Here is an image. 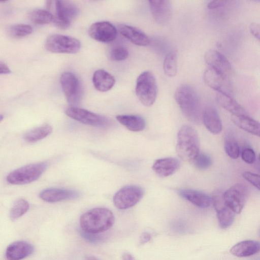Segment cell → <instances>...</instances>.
<instances>
[{
    "label": "cell",
    "instance_id": "obj_8",
    "mask_svg": "<svg viewBox=\"0 0 260 260\" xmlns=\"http://www.w3.org/2000/svg\"><path fill=\"white\" fill-rule=\"evenodd\" d=\"M144 193V190L139 186H125L114 194L113 198L114 205L120 210L128 209L139 202Z\"/></svg>",
    "mask_w": 260,
    "mask_h": 260
},
{
    "label": "cell",
    "instance_id": "obj_31",
    "mask_svg": "<svg viewBox=\"0 0 260 260\" xmlns=\"http://www.w3.org/2000/svg\"><path fill=\"white\" fill-rule=\"evenodd\" d=\"M29 207V205L27 201L23 199L18 200L10 210V218L15 220L20 218L28 211Z\"/></svg>",
    "mask_w": 260,
    "mask_h": 260
},
{
    "label": "cell",
    "instance_id": "obj_46",
    "mask_svg": "<svg viewBox=\"0 0 260 260\" xmlns=\"http://www.w3.org/2000/svg\"><path fill=\"white\" fill-rule=\"evenodd\" d=\"M259 235H260V230H259Z\"/></svg>",
    "mask_w": 260,
    "mask_h": 260
},
{
    "label": "cell",
    "instance_id": "obj_7",
    "mask_svg": "<svg viewBox=\"0 0 260 260\" xmlns=\"http://www.w3.org/2000/svg\"><path fill=\"white\" fill-rule=\"evenodd\" d=\"M54 3V23L61 29L68 28L73 19L78 14V8L72 2L69 1H55Z\"/></svg>",
    "mask_w": 260,
    "mask_h": 260
},
{
    "label": "cell",
    "instance_id": "obj_45",
    "mask_svg": "<svg viewBox=\"0 0 260 260\" xmlns=\"http://www.w3.org/2000/svg\"><path fill=\"white\" fill-rule=\"evenodd\" d=\"M258 162L260 163V153H259L258 156Z\"/></svg>",
    "mask_w": 260,
    "mask_h": 260
},
{
    "label": "cell",
    "instance_id": "obj_6",
    "mask_svg": "<svg viewBox=\"0 0 260 260\" xmlns=\"http://www.w3.org/2000/svg\"><path fill=\"white\" fill-rule=\"evenodd\" d=\"M45 46L47 50L52 53L73 54L80 50L81 43L70 36L53 34L47 38Z\"/></svg>",
    "mask_w": 260,
    "mask_h": 260
},
{
    "label": "cell",
    "instance_id": "obj_39",
    "mask_svg": "<svg viewBox=\"0 0 260 260\" xmlns=\"http://www.w3.org/2000/svg\"><path fill=\"white\" fill-rule=\"evenodd\" d=\"M229 2L228 1H212L208 4L207 8L210 10L216 9L225 6Z\"/></svg>",
    "mask_w": 260,
    "mask_h": 260
},
{
    "label": "cell",
    "instance_id": "obj_23",
    "mask_svg": "<svg viewBox=\"0 0 260 260\" xmlns=\"http://www.w3.org/2000/svg\"><path fill=\"white\" fill-rule=\"evenodd\" d=\"M216 101L223 109L232 114V116H241L248 115L245 109L240 105L231 95L217 92Z\"/></svg>",
    "mask_w": 260,
    "mask_h": 260
},
{
    "label": "cell",
    "instance_id": "obj_22",
    "mask_svg": "<svg viewBox=\"0 0 260 260\" xmlns=\"http://www.w3.org/2000/svg\"><path fill=\"white\" fill-rule=\"evenodd\" d=\"M202 121L206 128L214 135L219 134L222 130V124L219 114L212 107H207L204 109Z\"/></svg>",
    "mask_w": 260,
    "mask_h": 260
},
{
    "label": "cell",
    "instance_id": "obj_41",
    "mask_svg": "<svg viewBox=\"0 0 260 260\" xmlns=\"http://www.w3.org/2000/svg\"><path fill=\"white\" fill-rule=\"evenodd\" d=\"M11 72L10 68L8 66V65L2 61H0V74L1 75L3 74H10Z\"/></svg>",
    "mask_w": 260,
    "mask_h": 260
},
{
    "label": "cell",
    "instance_id": "obj_32",
    "mask_svg": "<svg viewBox=\"0 0 260 260\" xmlns=\"http://www.w3.org/2000/svg\"><path fill=\"white\" fill-rule=\"evenodd\" d=\"M32 31L31 26L25 24H18L12 25L8 28L9 35L15 39L23 38L30 35Z\"/></svg>",
    "mask_w": 260,
    "mask_h": 260
},
{
    "label": "cell",
    "instance_id": "obj_33",
    "mask_svg": "<svg viewBox=\"0 0 260 260\" xmlns=\"http://www.w3.org/2000/svg\"><path fill=\"white\" fill-rule=\"evenodd\" d=\"M224 148L227 155L233 159H237L240 155V147L236 139L231 136H227L224 142Z\"/></svg>",
    "mask_w": 260,
    "mask_h": 260
},
{
    "label": "cell",
    "instance_id": "obj_27",
    "mask_svg": "<svg viewBox=\"0 0 260 260\" xmlns=\"http://www.w3.org/2000/svg\"><path fill=\"white\" fill-rule=\"evenodd\" d=\"M232 120L243 130L260 137V122L251 118L248 115L232 116Z\"/></svg>",
    "mask_w": 260,
    "mask_h": 260
},
{
    "label": "cell",
    "instance_id": "obj_3",
    "mask_svg": "<svg viewBox=\"0 0 260 260\" xmlns=\"http://www.w3.org/2000/svg\"><path fill=\"white\" fill-rule=\"evenodd\" d=\"M176 151L184 161L192 162L200 153V139L192 127L183 125L177 134Z\"/></svg>",
    "mask_w": 260,
    "mask_h": 260
},
{
    "label": "cell",
    "instance_id": "obj_28",
    "mask_svg": "<svg viewBox=\"0 0 260 260\" xmlns=\"http://www.w3.org/2000/svg\"><path fill=\"white\" fill-rule=\"evenodd\" d=\"M52 130V127L50 125H43L25 133L24 135V139L27 142L35 143L50 135Z\"/></svg>",
    "mask_w": 260,
    "mask_h": 260
},
{
    "label": "cell",
    "instance_id": "obj_30",
    "mask_svg": "<svg viewBox=\"0 0 260 260\" xmlns=\"http://www.w3.org/2000/svg\"><path fill=\"white\" fill-rule=\"evenodd\" d=\"M163 70L165 74L169 77H174L177 73V56L176 51H172L166 56Z\"/></svg>",
    "mask_w": 260,
    "mask_h": 260
},
{
    "label": "cell",
    "instance_id": "obj_18",
    "mask_svg": "<svg viewBox=\"0 0 260 260\" xmlns=\"http://www.w3.org/2000/svg\"><path fill=\"white\" fill-rule=\"evenodd\" d=\"M34 250L33 245L26 241H15L7 247L6 257L8 260H21L30 255Z\"/></svg>",
    "mask_w": 260,
    "mask_h": 260
},
{
    "label": "cell",
    "instance_id": "obj_17",
    "mask_svg": "<svg viewBox=\"0 0 260 260\" xmlns=\"http://www.w3.org/2000/svg\"><path fill=\"white\" fill-rule=\"evenodd\" d=\"M79 196L80 193L76 190L57 188L44 189L39 194L42 200L50 203L72 200L77 198Z\"/></svg>",
    "mask_w": 260,
    "mask_h": 260
},
{
    "label": "cell",
    "instance_id": "obj_44",
    "mask_svg": "<svg viewBox=\"0 0 260 260\" xmlns=\"http://www.w3.org/2000/svg\"><path fill=\"white\" fill-rule=\"evenodd\" d=\"M256 168H257V169L258 170V171L259 172H260V163H259V162H258V163H257V165Z\"/></svg>",
    "mask_w": 260,
    "mask_h": 260
},
{
    "label": "cell",
    "instance_id": "obj_24",
    "mask_svg": "<svg viewBox=\"0 0 260 260\" xmlns=\"http://www.w3.org/2000/svg\"><path fill=\"white\" fill-rule=\"evenodd\" d=\"M230 251L237 257L251 256L260 252V242L255 240L243 241L234 245Z\"/></svg>",
    "mask_w": 260,
    "mask_h": 260
},
{
    "label": "cell",
    "instance_id": "obj_4",
    "mask_svg": "<svg viewBox=\"0 0 260 260\" xmlns=\"http://www.w3.org/2000/svg\"><path fill=\"white\" fill-rule=\"evenodd\" d=\"M135 91L143 105L149 107L153 104L157 96V87L155 77L152 72L145 71L138 77Z\"/></svg>",
    "mask_w": 260,
    "mask_h": 260
},
{
    "label": "cell",
    "instance_id": "obj_13",
    "mask_svg": "<svg viewBox=\"0 0 260 260\" xmlns=\"http://www.w3.org/2000/svg\"><path fill=\"white\" fill-rule=\"evenodd\" d=\"M203 79L206 85L217 92L231 95L232 88L229 77L209 67L204 73Z\"/></svg>",
    "mask_w": 260,
    "mask_h": 260
},
{
    "label": "cell",
    "instance_id": "obj_25",
    "mask_svg": "<svg viewBox=\"0 0 260 260\" xmlns=\"http://www.w3.org/2000/svg\"><path fill=\"white\" fill-rule=\"evenodd\" d=\"M92 82L96 90L106 92L113 88L115 83V79L111 74L105 70L100 69L94 72Z\"/></svg>",
    "mask_w": 260,
    "mask_h": 260
},
{
    "label": "cell",
    "instance_id": "obj_38",
    "mask_svg": "<svg viewBox=\"0 0 260 260\" xmlns=\"http://www.w3.org/2000/svg\"><path fill=\"white\" fill-rule=\"evenodd\" d=\"M249 29L251 35L260 41V23H252Z\"/></svg>",
    "mask_w": 260,
    "mask_h": 260
},
{
    "label": "cell",
    "instance_id": "obj_15",
    "mask_svg": "<svg viewBox=\"0 0 260 260\" xmlns=\"http://www.w3.org/2000/svg\"><path fill=\"white\" fill-rule=\"evenodd\" d=\"M206 63L211 68L223 75L229 77L231 73V64L228 58L221 53L210 49L204 55Z\"/></svg>",
    "mask_w": 260,
    "mask_h": 260
},
{
    "label": "cell",
    "instance_id": "obj_12",
    "mask_svg": "<svg viewBox=\"0 0 260 260\" xmlns=\"http://www.w3.org/2000/svg\"><path fill=\"white\" fill-rule=\"evenodd\" d=\"M211 198L220 226L222 229L230 227L234 221L236 213L225 204L223 192L216 190Z\"/></svg>",
    "mask_w": 260,
    "mask_h": 260
},
{
    "label": "cell",
    "instance_id": "obj_2",
    "mask_svg": "<svg viewBox=\"0 0 260 260\" xmlns=\"http://www.w3.org/2000/svg\"><path fill=\"white\" fill-rule=\"evenodd\" d=\"M112 212L106 208H95L84 213L80 218L82 230L87 234H95L110 229L114 223Z\"/></svg>",
    "mask_w": 260,
    "mask_h": 260
},
{
    "label": "cell",
    "instance_id": "obj_11",
    "mask_svg": "<svg viewBox=\"0 0 260 260\" xmlns=\"http://www.w3.org/2000/svg\"><path fill=\"white\" fill-rule=\"evenodd\" d=\"M60 82L68 103L72 105L77 104L81 94V83L77 77L71 72H64L60 76Z\"/></svg>",
    "mask_w": 260,
    "mask_h": 260
},
{
    "label": "cell",
    "instance_id": "obj_34",
    "mask_svg": "<svg viewBox=\"0 0 260 260\" xmlns=\"http://www.w3.org/2000/svg\"><path fill=\"white\" fill-rule=\"evenodd\" d=\"M192 163L197 169L205 170L211 166L212 159L208 154L200 152Z\"/></svg>",
    "mask_w": 260,
    "mask_h": 260
},
{
    "label": "cell",
    "instance_id": "obj_37",
    "mask_svg": "<svg viewBox=\"0 0 260 260\" xmlns=\"http://www.w3.org/2000/svg\"><path fill=\"white\" fill-rule=\"evenodd\" d=\"M241 158L246 163L252 164L255 161V153L252 148L246 147L241 152Z\"/></svg>",
    "mask_w": 260,
    "mask_h": 260
},
{
    "label": "cell",
    "instance_id": "obj_35",
    "mask_svg": "<svg viewBox=\"0 0 260 260\" xmlns=\"http://www.w3.org/2000/svg\"><path fill=\"white\" fill-rule=\"evenodd\" d=\"M128 56V51L126 48L122 46L114 47L110 52V58L114 61L125 60Z\"/></svg>",
    "mask_w": 260,
    "mask_h": 260
},
{
    "label": "cell",
    "instance_id": "obj_9",
    "mask_svg": "<svg viewBox=\"0 0 260 260\" xmlns=\"http://www.w3.org/2000/svg\"><path fill=\"white\" fill-rule=\"evenodd\" d=\"M65 112L71 118L87 125L108 127L112 124L111 119L105 116L75 106L68 108Z\"/></svg>",
    "mask_w": 260,
    "mask_h": 260
},
{
    "label": "cell",
    "instance_id": "obj_19",
    "mask_svg": "<svg viewBox=\"0 0 260 260\" xmlns=\"http://www.w3.org/2000/svg\"><path fill=\"white\" fill-rule=\"evenodd\" d=\"M180 167V163L178 159L170 157L156 159L152 169L158 176L166 177L175 173Z\"/></svg>",
    "mask_w": 260,
    "mask_h": 260
},
{
    "label": "cell",
    "instance_id": "obj_16",
    "mask_svg": "<svg viewBox=\"0 0 260 260\" xmlns=\"http://www.w3.org/2000/svg\"><path fill=\"white\" fill-rule=\"evenodd\" d=\"M149 6L154 20L158 24L168 23L172 16V5L170 1H149Z\"/></svg>",
    "mask_w": 260,
    "mask_h": 260
},
{
    "label": "cell",
    "instance_id": "obj_29",
    "mask_svg": "<svg viewBox=\"0 0 260 260\" xmlns=\"http://www.w3.org/2000/svg\"><path fill=\"white\" fill-rule=\"evenodd\" d=\"M29 20L36 24L43 25L50 23L53 20V15L43 9H35L28 14Z\"/></svg>",
    "mask_w": 260,
    "mask_h": 260
},
{
    "label": "cell",
    "instance_id": "obj_40",
    "mask_svg": "<svg viewBox=\"0 0 260 260\" xmlns=\"http://www.w3.org/2000/svg\"><path fill=\"white\" fill-rule=\"evenodd\" d=\"M151 236L150 233L147 232H143L139 238V243L140 244H144L150 241Z\"/></svg>",
    "mask_w": 260,
    "mask_h": 260
},
{
    "label": "cell",
    "instance_id": "obj_43",
    "mask_svg": "<svg viewBox=\"0 0 260 260\" xmlns=\"http://www.w3.org/2000/svg\"><path fill=\"white\" fill-rule=\"evenodd\" d=\"M87 260H97L96 258H95L94 257H89Z\"/></svg>",
    "mask_w": 260,
    "mask_h": 260
},
{
    "label": "cell",
    "instance_id": "obj_10",
    "mask_svg": "<svg viewBox=\"0 0 260 260\" xmlns=\"http://www.w3.org/2000/svg\"><path fill=\"white\" fill-rule=\"evenodd\" d=\"M247 193L246 186L236 183L223 192V197L228 206L236 214H239L244 208Z\"/></svg>",
    "mask_w": 260,
    "mask_h": 260
},
{
    "label": "cell",
    "instance_id": "obj_14",
    "mask_svg": "<svg viewBox=\"0 0 260 260\" xmlns=\"http://www.w3.org/2000/svg\"><path fill=\"white\" fill-rule=\"evenodd\" d=\"M90 37L96 41L109 43L114 40L117 35L116 28L108 21H100L93 23L89 28Z\"/></svg>",
    "mask_w": 260,
    "mask_h": 260
},
{
    "label": "cell",
    "instance_id": "obj_26",
    "mask_svg": "<svg viewBox=\"0 0 260 260\" xmlns=\"http://www.w3.org/2000/svg\"><path fill=\"white\" fill-rule=\"evenodd\" d=\"M117 120L128 130L132 132H140L146 126L145 119L137 115H118Z\"/></svg>",
    "mask_w": 260,
    "mask_h": 260
},
{
    "label": "cell",
    "instance_id": "obj_36",
    "mask_svg": "<svg viewBox=\"0 0 260 260\" xmlns=\"http://www.w3.org/2000/svg\"><path fill=\"white\" fill-rule=\"evenodd\" d=\"M243 178L260 191V175L249 171L242 173Z\"/></svg>",
    "mask_w": 260,
    "mask_h": 260
},
{
    "label": "cell",
    "instance_id": "obj_21",
    "mask_svg": "<svg viewBox=\"0 0 260 260\" xmlns=\"http://www.w3.org/2000/svg\"><path fill=\"white\" fill-rule=\"evenodd\" d=\"M120 33L131 42L139 46H145L149 44L150 39L148 36L141 30L128 25H118Z\"/></svg>",
    "mask_w": 260,
    "mask_h": 260
},
{
    "label": "cell",
    "instance_id": "obj_1",
    "mask_svg": "<svg viewBox=\"0 0 260 260\" xmlns=\"http://www.w3.org/2000/svg\"><path fill=\"white\" fill-rule=\"evenodd\" d=\"M174 98L188 120L194 124L201 123L203 112L199 96L193 87L187 84L179 86L175 91Z\"/></svg>",
    "mask_w": 260,
    "mask_h": 260
},
{
    "label": "cell",
    "instance_id": "obj_5",
    "mask_svg": "<svg viewBox=\"0 0 260 260\" xmlns=\"http://www.w3.org/2000/svg\"><path fill=\"white\" fill-rule=\"evenodd\" d=\"M47 168V164L45 162L27 165L10 172L6 180L11 184H28L39 179Z\"/></svg>",
    "mask_w": 260,
    "mask_h": 260
},
{
    "label": "cell",
    "instance_id": "obj_42",
    "mask_svg": "<svg viewBox=\"0 0 260 260\" xmlns=\"http://www.w3.org/2000/svg\"><path fill=\"white\" fill-rule=\"evenodd\" d=\"M122 260H136L129 252H124L122 256Z\"/></svg>",
    "mask_w": 260,
    "mask_h": 260
},
{
    "label": "cell",
    "instance_id": "obj_20",
    "mask_svg": "<svg viewBox=\"0 0 260 260\" xmlns=\"http://www.w3.org/2000/svg\"><path fill=\"white\" fill-rule=\"evenodd\" d=\"M178 193L183 199L200 208H208L212 203L211 197L199 190L184 188L178 190Z\"/></svg>",
    "mask_w": 260,
    "mask_h": 260
}]
</instances>
